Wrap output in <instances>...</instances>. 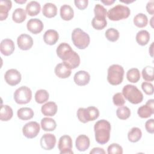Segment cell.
I'll use <instances>...</instances> for the list:
<instances>
[{
    "label": "cell",
    "instance_id": "obj_26",
    "mask_svg": "<svg viewBox=\"0 0 154 154\" xmlns=\"http://www.w3.org/2000/svg\"><path fill=\"white\" fill-rule=\"evenodd\" d=\"M41 126L45 131H52L57 127L56 122L51 118L45 117L41 120Z\"/></svg>",
    "mask_w": 154,
    "mask_h": 154
},
{
    "label": "cell",
    "instance_id": "obj_30",
    "mask_svg": "<svg viewBox=\"0 0 154 154\" xmlns=\"http://www.w3.org/2000/svg\"><path fill=\"white\" fill-rule=\"evenodd\" d=\"M141 131L140 128L137 127H134L131 128L128 134V140L132 143H135L141 139Z\"/></svg>",
    "mask_w": 154,
    "mask_h": 154
},
{
    "label": "cell",
    "instance_id": "obj_18",
    "mask_svg": "<svg viewBox=\"0 0 154 154\" xmlns=\"http://www.w3.org/2000/svg\"><path fill=\"white\" fill-rule=\"evenodd\" d=\"M71 73V69L64 63L58 64L55 67V73L60 78H67L70 76Z\"/></svg>",
    "mask_w": 154,
    "mask_h": 154
},
{
    "label": "cell",
    "instance_id": "obj_40",
    "mask_svg": "<svg viewBox=\"0 0 154 154\" xmlns=\"http://www.w3.org/2000/svg\"><path fill=\"white\" fill-rule=\"evenodd\" d=\"M108 154H122L123 149L122 146L117 143H112L108 147Z\"/></svg>",
    "mask_w": 154,
    "mask_h": 154
},
{
    "label": "cell",
    "instance_id": "obj_38",
    "mask_svg": "<svg viewBox=\"0 0 154 154\" xmlns=\"http://www.w3.org/2000/svg\"><path fill=\"white\" fill-rule=\"evenodd\" d=\"M105 37L109 41L114 42L119 39V32L116 29L110 28L105 31Z\"/></svg>",
    "mask_w": 154,
    "mask_h": 154
},
{
    "label": "cell",
    "instance_id": "obj_45",
    "mask_svg": "<svg viewBox=\"0 0 154 154\" xmlns=\"http://www.w3.org/2000/svg\"><path fill=\"white\" fill-rule=\"evenodd\" d=\"M146 10L150 14H153L154 13V5H153V1L152 0L147 2L146 5Z\"/></svg>",
    "mask_w": 154,
    "mask_h": 154
},
{
    "label": "cell",
    "instance_id": "obj_39",
    "mask_svg": "<svg viewBox=\"0 0 154 154\" xmlns=\"http://www.w3.org/2000/svg\"><path fill=\"white\" fill-rule=\"evenodd\" d=\"M94 13L95 15L94 17L97 18H106V16L107 15V11L106 8L99 4L95 5L94 8Z\"/></svg>",
    "mask_w": 154,
    "mask_h": 154
},
{
    "label": "cell",
    "instance_id": "obj_15",
    "mask_svg": "<svg viewBox=\"0 0 154 154\" xmlns=\"http://www.w3.org/2000/svg\"><path fill=\"white\" fill-rule=\"evenodd\" d=\"M26 27L28 31L33 34H38L43 29V23L40 19L37 18L30 19L26 24Z\"/></svg>",
    "mask_w": 154,
    "mask_h": 154
},
{
    "label": "cell",
    "instance_id": "obj_47",
    "mask_svg": "<svg viewBox=\"0 0 154 154\" xmlns=\"http://www.w3.org/2000/svg\"><path fill=\"white\" fill-rule=\"evenodd\" d=\"M101 2L102 3H103L105 5H110L112 4H113L115 2V1L114 0H106V1H101Z\"/></svg>",
    "mask_w": 154,
    "mask_h": 154
},
{
    "label": "cell",
    "instance_id": "obj_41",
    "mask_svg": "<svg viewBox=\"0 0 154 154\" xmlns=\"http://www.w3.org/2000/svg\"><path fill=\"white\" fill-rule=\"evenodd\" d=\"M112 101L114 104L117 106H123L126 102L124 99V96L121 93H116L112 97Z\"/></svg>",
    "mask_w": 154,
    "mask_h": 154
},
{
    "label": "cell",
    "instance_id": "obj_19",
    "mask_svg": "<svg viewBox=\"0 0 154 154\" xmlns=\"http://www.w3.org/2000/svg\"><path fill=\"white\" fill-rule=\"evenodd\" d=\"M90 144V139L85 135H80L76 139V147L79 151H85L87 149H88Z\"/></svg>",
    "mask_w": 154,
    "mask_h": 154
},
{
    "label": "cell",
    "instance_id": "obj_35",
    "mask_svg": "<svg viewBox=\"0 0 154 154\" xmlns=\"http://www.w3.org/2000/svg\"><path fill=\"white\" fill-rule=\"evenodd\" d=\"M116 114L119 119L121 120H126L130 117L131 111L128 107L126 106H121L117 108Z\"/></svg>",
    "mask_w": 154,
    "mask_h": 154
},
{
    "label": "cell",
    "instance_id": "obj_6",
    "mask_svg": "<svg viewBox=\"0 0 154 154\" xmlns=\"http://www.w3.org/2000/svg\"><path fill=\"white\" fill-rule=\"evenodd\" d=\"M99 116V109L94 106H88L87 108H79L77 111V117L79 120L84 123L93 121Z\"/></svg>",
    "mask_w": 154,
    "mask_h": 154
},
{
    "label": "cell",
    "instance_id": "obj_9",
    "mask_svg": "<svg viewBox=\"0 0 154 154\" xmlns=\"http://www.w3.org/2000/svg\"><path fill=\"white\" fill-rule=\"evenodd\" d=\"M58 147L60 154H72V140L69 135L61 136L58 141Z\"/></svg>",
    "mask_w": 154,
    "mask_h": 154
},
{
    "label": "cell",
    "instance_id": "obj_37",
    "mask_svg": "<svg viewBox=\"0 0 154 154\" xmlns=\"http://www.w3.org/2000/svg\"><path fill=\"white\" fill-rule=\"evenodd\" d=\"M143 79L147 81H153L154 80L153 67L152 66H146L142 70Z\"/></svg>",
    "mask_w": 154,
    "mask_h": 154
},
{
    "label": "cell",
    "instance_id": "obj_43",
    "mask_svg": "<svg viewBox=\"0 0 154 154\" xmlns=\"http://www.w3.org/2000/svg\"><path fill=\"white\" fill-rule=\"evenodd\" d=\"M154 120L153 119H149L146 121L145 123V128L146 131L150 134L154 133Z\"/></svg>",
    "mask_w": 154,
    "mask_h": 154
},
{
    "label": "cell",
    "instance_id": "obj_49",
    "mask_svg": "<svg viewBox=\"0 0 154 154\" xmlns=\"http://www.w3.org/2000/svg\"><path fill=\"white\" fill-rule=\"evenodd\" d=\"M153 43H152V45H151V46H150V49H151V50H152ZM152 53H153V52H152V51H151V52H150V55H151V56H152V57H153V54H152Z\"/></svg>",
    "mask_w": 154,
    "mask_h": 154
},
{
    "label": "cell",
    "instance_id": "obj_2",
    "mask_svg": "<svg viewBox=\"0 0 154 154\" xmlns=\"http://www.w3.org/2000/svg\"><path fill=\"white\" fill-rule=\"evenodd\" d=\"M96 141L100 144H104L108 142L110 138L111 125L106 120L97 121L94 126Z\"/></svg>",
    "mask_w": 154,
    "mask_h": 154
},
{
    "label": "cell",
    "instance_id": "obj_8",
    "mask_svg": "<svg viewBox=\"0 0 154 154\" xmlns=\"http://www.w3.org/2000/svg\"><path fill=\"white\" fill-rule=\"evenodd\" d=\"M32 98V91L26 86H22L16 89L14 93V99L18 104H26Z\"/></svg>",
    "mask_w": 154,
    "mask_h": 154
},
{
    "label": "cell",
    "instance_id": "obj_48",
    "mask_svg": "<svg viewBox=\"0 0 154 154\" xmlns=\"http://www.w3.org/2000/svg\"><path fill=\"white\" fill-rule=\"evenodd\" d=\"M26 0H22V1H16V2L17 3H19V4H23L26 2Z\"/></svg>",
    "mask_w": 154,
    "mask_h": 154
},
{
    "label": "cell",
    "instance_id": "obj_11",
    "mask_svg": "<svg viewBox=\"0 0 154 154\" xmlns=\"http://www.w3.org/2000/svg\"><path fill=\"white\" fill-rule=\"evenodd\" d=\"M6 82L10 85L14 86L18 84L21 81V74L16 69H11L6 71L4 75Z\"/></svg>",
    "mask_w": 154,
    "mask_h": 154
},
{
    "label": "cell",
    "instance_id": "obj_23",
    "mask_svg": "<svg viewBox=\"0 0 154 154\" xmlns=\"http://www.w3.org/2000/svg\"><path fill=\"white\" fill-rule=\"evenodd\" d=\"M43 14L48 18L55 17L57 14V8L54 4L51 2L46 3L42 9Z\"/></svg>",
    "mask_w": 154,
    "mask_h": 154
},
{
    "label": "cell",
    "instance_id": "obj_22",
    "mask_svg": "<svg viewBox=\"0 0 154 154\" xmlns=\"http://www.w3.org/2000/svg\"><path fill=\"white\" fill-rule=\"evenodd\" d=\"M12 3L11 1L1 0L0 1V20H3L7 18L8 11L11 9Z\"/></svg>",
    "mask_w": 154,
    "mask_h": 154
},
{
    "label": "cell",
    "instance_id": "obj_34",
    "mask_svg": "<svg viewBox=\"0 0 154 154\" xmlns=\"http://www.w3.org/2000/svg\"><path fill=\"white\" fill-rule=\"evenodd\" d=\"M49 97L48 92L43 89L38 90L35 94V100L38 103H43L46 102Z\"/></svg>",
    "mask_w": 154,
    "mask_h": 154
},
{
    "label": "cell",
    "instance_id": "obj_10",
    "mask_svg": "<svg viewBox=\"0 0 154 154\" xmlns=\"http://www.w3.org/2000/svg\"><path fill=\"white\" fill-rule=\"evenodd\" d=\"M40 125L36 122L32 121L23 126L22 132L23 135L27 138H33L37 137L40 132Z\"/></svg>",
    "mask_w": 154,
    "mask_h": 154
},
{
    "label": "cell",
    "instance_id": "obj_4",
    "mask_svg": "<svg viewBox=\"0 0 154 154\" xmlns=\"http://www.w3.org/2000/svg\"><path fill=\"white\" fill-rule=\"evenodd\" d=\"M72 40L74 45L80 49L86 48L90 42L89 35L79 28H76L73 30Z\"/></svg>",
    "mask_w": 154,
    "mask_h": 154
},
{
    "label": "cell",
    "instance_id": "obj_24",
    "mask_svg": "<svg viewBox=\"0 0 154 154\" xmlns=\"http://www.w3.org/2000/svg\"><path fill=\"white\" fill-rule=\"evenodd\" d=\"M40 4L35 1H30L26 6V11L28 14L31 16H34L38 14L40 11Z\"/></svg>",
    "mask_w": 154,
    "mask_h": 154
},
{
    "label": "cell",
    "instance_id": "obj_13",
    "mask_svg": "<svg viewBox=\"0 0 154 154\" xmlns=\"http://www.w3.org/2000/svg\"><path fill=\"white\" fill-rule=\"evenodd\" d=\"M56 143L55 136L52 134H45L40 138V146L45 150H51Z\"/></svg>",
    "mask_w": 154,
    "mask_h": 154
},
{
    "label": "cell",
    "instance_id": "obj_27",
    "mask_svg": "<svg viewBox=\"0 0 154 154\" xmlns=\"http://www.w3.org/2000/svg\"><path fill=\"white\" fill-rule=\"evenodd\" d=\"M17 117L23 120H27L31 119L34 116V111L32 109L28 107L20 108L17 110Z\"/></svg>",
    "mask_w": 154,
    "mask_h": 154
},
{
    "label": "cell",
    "instance_id": "obj_3",
    "mask_svg": "<svg viewBox=\"0 0 154 154\" xmlns=\"http://www.w3.org/2000/svg\"><path fill=\"white\" fill-rule=\"evenodd\" d=\"M123 96L131 103L138 104L143 99V94L141 91L135 85L128 84L122 89Z\"/></svg>",
    "mask_w": 154,
    "mask_h": 154
},
{
    "label": "cell",
    "instance_id": "obj_31",
    "mask_svg": "<svg viewBox=\"0 0 154 154\" xmlns=\"http://www.w3.org/2000/svg\"><path fill=\"white\" fill-rule=\"evenodd\" d=\"M26 17V11L22 8H17L13 13L12 19L16 23L23 22Z\"/></svg>",
    "mask_w": 154,
    "mask_h": 154
},
{
    "label": "cell",
    "instance_id": "obj_7",
    "mask_svg": "<svg viewBox=\"0 0 154 154\" xmlns=\"http://www.w3.org/2000/svg\"><path fill=\"white\" fill-rule=\"evenodd\" d=\"M131 11L129 7L121 4H117L109 10L107 13V16L111 20L117 21L128 17Z\"/></svg>",
    "mask_w": 154,
    "mask_h": 154
},
{
    "label": "cell",
    "instance_id": "obj_28",
    "mask_svg": "<svg viewBox=\"0 0 154 154\" xmlns=\"http://www.w3.org/2000/svg\"><path fill=\"white\" fill-rule=\"evenodd\" d=\"M13 112L12 108L7 105H1L0 111V119L2 121H8L13 117Z\"/></svg>",
    "mask_w": 154,
    "mask_h": 154
},
{
    "label": "cell",
    "instance_id": "obj_36",
    "mask_svg": "<svg viewBox=\"0 0 154 154\" xmlns=\"http://www.w3.org/2000/svg\"><path fill=\"white\" fill-rule=\"evenodd\" d=\"M91 25L94 29L100 30L106 26L107 22L106 18H97L94 17L91 21Z\"/></svg>",
    "mask_w": 154,
    "mask_h": 154
},
{
    "label": "cell",
    "instance_id": "obj_33",
    "mask_svg": "<svg viewBox=\"0 0 154 154\" xmlns=\"http://www.w3.org/2000/svg\"><path fill=\"white\" fill-rule=\"evenodd\" d=\"M148 19L146 14L138 13L134 18V23L138 28H143L147 25Z\"/></svg>",
    "mask_w": 154,
    "mask_h": 154
},
{
    "label": "cell",
    "instance_id": "obj_5",
    "mask_svg": "<svg viewBox=\"0 0 154 154\" xmlns=\"http://www.w3.org/2000/svg\"><path fill=\"white\" fill-rule=\"evenodd\" d=\"M124 69L119 64H112L108 69L107 80L112 85H117L122 83L123 79Z\"/></svg>",
    "mask_w": 154,
    "mask_h": 154
},
{
    "label": "cell",
    "instance_id": "obj_14",
    "mask_svg": "<svg viewBox=\"0 0 154 154\" xmlns=\"http://www.w3.org/2000/svg\"><path fill=\"white\" fill-rule=\"evenodd\" d=\"M17 43L19 48L20 49L26 51L31 49L32 46L33 40L29 35L22 34L17 37Z\"/></svg>",
    "mask_w": 154,
    "mask_h": 154
},
{
    "label": "cell",
    "instance_id": "obj_29",
    "mask_svg": "<svg viewBox=\"0 0 154 154\" xmlns=\"http://www.w3.org/2000/svg\"><path fill=\"white\" fill-rule=\"evenodd\" d=\"M150 40V34L146 30H141L136 35V41L141 46H144Z\"/></svg>",
    "mask_w": 154,
    "mask_h": 154
},
{
    "label": "cell",
    "instance_id": "obj_12",
    "mask_svg": "<svg viewBox=\"0 0 154 154\" xmlns=\"http://www.w3.org/2000/svg\"><path fill=\"white\" fill-rule=\"evenodd\" d=\"M153 99H149L147 101L146 105H142L138 108L137 114L141 118H148L154 113Z\"/></svg>",
    "mask_w": 154,
    "mask_h": 154
},
{
    "label": "cell",
    "instance_id": "obj_20",
    "mask_svg": "<svg viewBox=\"0 0 154 154\" xmlns=\"http://www.w3.org/2000/svg\"><path fill=\"white\" fill-rule=\"evenodd\" d=\"M59 35L57 31L54 29L47 30L43 35L44 42L49 45H53L58 40Z\"/></svg>",
    "mask_w": 154,
    "mask_h": 154
},
{
    "label": "cell",
    "instance_id": "obj_1",
    "mask_svg": "<svg viewBox=\"0 0 154 154\" xmlns=\"http://www.w3.org/2000/svg\"><path fill=\"white\" fill-rule=\"evenodd\" d=\"M58 57L71 69H74L80 64V57L71 46L66 43H61L56 50Z\"/></svg>",
    "mask_w": 154,
    "mask_h": 154
},
{
    "label": "cell",
    "instance_id": "obj_32",
    "mask_svg": "<svg viewBox=\"0 0 154 154\" xmlns=\"http://www.w3.org/2000/svg\"><path fill=\"white\" fill-rule=\"evenodd\" d=\"M128 80L132 83L137 82L140 79V73L138 69L132 68L128 70L126 73Z\"/></svg>",
    "mask_w": 154,
    "mask_h": 154
},
{
    "label": "cell",
    "instance_id": "obj_44",
    "mask_svg": "<svg viewBox=\"0 0 154 154\" xmlns=\"http://www.w3.org/2000/svg\"><path fill=\"white\" fill-rule=\"evenodd\" d=\"M76 7L79 10H84L88 6V0H75L74 1Z\"/></svg>",
    "mask_w": 154,
    "mask_h": 154
},
{
    "label": "cell",
    "instance_id": "obj_16",
    "mask_svg": "<svg viewBox=\"0 0 154 154\" xmlns=\"http://www.w3.org/2000/svg\"><path fill=\"white\" fill-rule=\"evenodd\" d=\"M14 43L11 39L5 38L2 40L1 42L0 51L4 55H10L14 52Z\"/></svg>",
    "mask_w": 154,
    "mask_h": 154
},
{
    "label": "cell",
    "instance_id": "obj_21",
    "mask_svg": "<svg viewBox=\"0 0 154 154\" xmlns=\"http://www.w3.org/2000/svg\"><path fill=\"white\" fill-rule=\"evenodd\" d=\"M42 114L46 116H54L57 112V105L54 102H48L41 108Z\"/></svg>",
    "mask_w": 154,
    "mask_h": 154
},
{
    "label": "cell",
    "instance_id": "obj_42",
    "mask_svg": "<svg viewBox=\"0 0 154 154\" xmlns=\"http://www.w3.org/2000/svg\"><path fill=\"white\" fill-rule=\"evenodd\" d=\"M141 88L146 94L152 95L153 93V85L152 83L143 82L141 84Z\"/></svg>",
    "mask_w": 154,
    "mask_h": 154
},
{
    "label": "cell",
    "instance_id": "obj_25",
    "mask_svg": "<svg viewBox=\"0 0 154 154\" xmlns=\"http://www.w3.org/2000/svg\"><path fill=\"white\" fill-rule=\"evenodd\" d=\"M74 16L73 10L69 5H63L60 8V16L64 20H71Z\"/></svg>",
    "mask_w": 154,
    "mask_h": 154
},
{
    "label": "cell",
    "instance_id": "obj_17",
    "mask_svg": "<svg viewBox=\"0 0 154 154\" xmlns=\"http://www.w3.org/2000/svg\"><path fill=\"white\" fill-rule=\"evenodd\" d=\"M74 82L76 84L79 86H84L88 84L90 76L88 72L84 70H79L74 75Z\"/></svg>",
    "mask_w": 154,
    "mask_h": 154
},
{
    "label": "cell",
    "instance_id": "obj_46",
    "mask_svg": "<svg viewBox=\"0 0 154 154\" xmlns=\"http://www.w3.org/2000/svg\"><path fill=\"white\" fill-rule=\"evenodd\" d=\"M90 154H97V153H99V154H102V153H103V154H104V153H105V150L103 149H102V148H100V147H94V148H93L91 151H90Z\"/></svg>",
    "mask_w": 154,
    "mask_h": 154
}]
</instances>
